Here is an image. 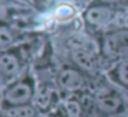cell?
Instances as JSON below:
<instances>
[{
    "label": "cell",
    "instance_id": "obj_5",
    "mask_svg": "<svg viewBox=\"0 0 128 117\" xmlns=\"http://www.w3.org/2000/svg\"><path fill=\"white\" fill-rule=\"evenodd\" d=\"M72 58L80 69L87 72H95L98 68V59L94 51L87 47H74L72 51Z\"/></svg>",
    "mask_w": 128,
    "mask_h": 117
},
{
    "label": "cell",
    "instance_id": "obj_11",
    "mask_svg": "<svg viewBox=\"0 0 128 117\" xmlns=\"http://www.w3.org/2000/svg\"><path fill=\"white\" fill-rule=\"evenodd\" d=\"M74 15V7L70 4H62L55 10V18L58 21H68Z\"/></svg>",
    "mask_w": 128,
    "mask_h": 117
},
{
    "label": "cell",
    "instance_id": "obj_10",
    "mask_svg": "<svg viewBox=\"0 0 128 117\" xmlns=\"http://www.w3.org/2000/svg\"><path fill=\"white\" fill-rule=\"evenodd\" d=\"M113 76L121 86L128 87V58H124L114 68Z\"/></svg>",
    "mask_w": 128,
    "mask_h": 117
},
{
    "label": "cell",
    "instance_id": "obj_8",
    "mask_svg": "<svg viewBox=\"0 0 128 117\" xmlns=\"http://www.w3.org/2000/svg\"><path fill=\"white\" fill-rule=\"evenodd\" d=\"M37 108L30 105L3 108V117H36Z\"/></svg>",
    "mask_w": 128,
    "mask_h": 117
},
{
    "label": "cell",
    "instance_id": "obj_7",
    "mask_svg": "<svg viewBox=\"0 0 128 117\" xmlns=\"http://www.w3.org/2000/svg\"><path fill=\"white\" fill-rule=\"evenodd\" d=\"M20 68H21V62L18 59V56L11 52L3 51L2 58H0V70H2L3 77H14L20 72Z\"/></svg>",
    "mask_w": 128,
    "mask_h": 117
},
{
    "label": "cell",
    "instance_id": "obj_2",
    "mask_svg": "<svg viewBox=\"0 0 128 117\" xmlns=\"http://www.w3.org/2000/svg\"><path fill=\"white\" fill-rule=\"evenodd\" d=\"M102 52L109 59L128 58V29H117L105 36Z\"/></svg>",
    "mask_w": 128,
    "mask_h": 117
},
{
    "label": "cell",
    "instance_id": "obj_4",
    "mask_svg": "<svg viewBox=\"0 0 128 117\" xmlns=\"http://www.w3.org/2000/svg\"><path fill=\"white\" fill-rule=\"evenodd\" d=\"M58 84L62 90L69 92H74L83 88L84 86V77L78 70L73 68L62 69L58 74Z\"/></svg>",
    "mask_w": 128,
    "mask_h": 117
},
{
    "label": "cell",
    "instance_id": "obj_1",
    "mask_svg": "<svg viewBox=\"0 0 128 117\" xmlns=\"http://www.w3.org/2000/svg\"><path fill=\"white\" fill-rule=\"evenodd\" d=\"M34 95H36V88H34L33 78L30 76L18 78L3 91V108L29 105V102L34 99Z\"/></svg>",
    "mask_w": 128,
    "mask_h": 117
},
{
    "label": "cell",
    "instance_id": "obj_3",
    "mask_svg": "<svg viewBox=\"0 0 128 117\" xmlns=\"http://www.w3.org/2000/svg\"><path fill=\"white\" fill-rule=\"evenodd\" d=\"M87 24L95 28H106V26L114 25L116 20V10H113L110 6L99 4V6H92L84 14Z\"/></svg>",
    "mask_w": 128,
    "mask_h": 117
},
{
    "label": "cell",
    "instance_id": "obj_9",
    "mask_svg": "<svg viewBox=\"0 0 128 117\" xmlns=\"http://www.w3.org/2000/svg\"><path fill=\"white\" fill-rule=\"evenodd\" d=\"M54 96H55V91L52 88H42L39 91H36L34 95V106L40 110H47L51 105L54 103Z\"/></svg>",
    "mask_w": 128,
    "mask_h": 117
},
{
    "label": "cell",
    "instance_id": "obj_6",
    "mask_svg": "<svg viewBox=\"0 0 128 117\" xmlns=\"http://www.w3.org/2000/svg\"><path fill=\"white\" fill-rule=\"evenodd\" d=\"M96 106L103 113L116 114V113H120V110L122 109V100L118 95L106 92V94H102L98 96Z\"/></svg>",
    "mask_w": 128,
    "mask_h": 117
},
{
    "label": "cell",
    "instance_id": "obj_12",
    "mask_svg": "<svg viewBox=\"0 0 128 117\" xmlns=\"http://www.w3.org/2000/svg\"><path fill=\"white\" fill-rule=\"evenodd\" d=\"M64 108H65V113H66L68 117H80L81 106L77 100H73V99L65 100Z\"/></svg>",
    "mask_w": 128,
    "mask_h": 117
},
{
    "label": "cell",
    "instance_id": "obj_13",
    "mask_svg": "<svg viewBox=\"0 0 128 117\" xmlns=\"http://www.w3.org/2000/svg\"><path fill=\"white\" fill-rule=\"evenodd\" d=\"M12 43V34L6 26L0 29V46H2V50L6 51L8 48V46Z\"/></svg>",
    "mask_w": 128,
    "mask_h": 117
},
{
    "label": "cell",
    "instance_id": "obj_14",
    "mask_svg": "<svg viewBox=\"0 0 128 117\" xmlns=\"http://www.w3.org/2000/svg\"><path fill=\"white\" fill-rule=\"evenodd\" d=\"M102 3L105 4H112V3H118V2H122V0H100Z\"/></svg>",
    "mask_w": 128,
    "mask_h": 117
}]
</instances>
